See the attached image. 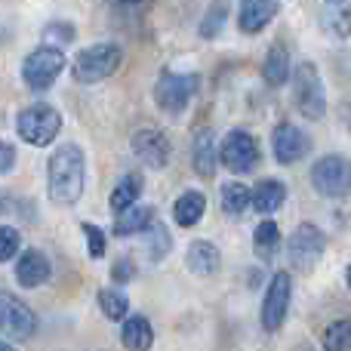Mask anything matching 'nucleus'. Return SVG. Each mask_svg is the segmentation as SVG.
<instances>
[{
	"label": "nucleus",
	"instance_id": "c9c22d12",
	"mask_svg": "<svg viewBox=\"0 0 351 351\" xmlns=\"http://www.w3.org/2000/svg\"><path fill=\"white\" fill-rule=\"evenodd\" d=\"M0 351H16V348H12L10 342H0Z\"/></svg>",
	"mask_w": 351,
	"mask_h": 351
},
{
	"label": "nucleus",
	"instance_id": "6e6552de",
	"mask_svg": "<svg viewBox=\"0 0 351 351\" xmlns=\"http://www.w3.org/2000/svg\"><path fill=\"white\" fill-rule=\"evenodd\" d=\"M62 68H65V56H62V49L40 47L25 59L22 77L31 90H47V86H53V80L62 74Z\"/></svg>",
	"mask_w": 351,
	"mask_h": 351
},
{
	"label": "nucleus",
	"instance_id": "473e14b6",
	"mask_svg": "<svg viewBox=\"0 0 351 351\" xmlns=\"http://www.w3.org/2000/svg\"><path fill=\"white\" fill-rule=\"evenodd\" d=\"M12 164H16V148H12L10 142H0V176L10 173Z\"/></svg>",
	"mask_w": 351,
	"mask_h": 351
},
{
	"label": "nucleus",
	"instance_id": "39448f33",
	"mask_svg": "<svg viewBox=\"0 0 351 351\" xmlns=\"http://www.w3.org/2000/svg\"><path fill=\"white\" fill-rule=\"evenodd\" d=\"M311 185L324 197H346L351 194V160L342 154H327L311 167Z\"/></svg>",
	"mask_w": 351,
	"mask_h": 351
},
{
	"label": "nucleus",
	"instance_id": "b1692460",
	"mask_svg": "<svg viewBox=\"0 0 351 351\" xmlns=\"http://www.w3.org/2000/svg\"><path fill=\"white\" fill-rule=\"evenodd\" d=\"M139 194H142V176H136V173L123 176V179L114 185V191H111V210L114 213L130 210V206L139 200Z\"/></svg>",
	"mask_w": 351,
	"mask_h": 351
},
{
	"label": "nucleus",
	"instance_id": "ddd939ff",
	"mask_svg": "<svg viewBox=\"0 0 351 351\" xmlns=\"http://www.w3.org/2000/svg\"><path fill=\"white\" fill-rule=\"evenodd\" d=\"M274 16H278V0H241L237 25L243 34H259Z\"/></svg>",
	"mask_w": 351,
	"mask_h": 351
},
{
	"label": "nucleus",
	"instance_id": "f704fd0d",
	"mask_svg": "<svg viewBox=\"0 0 351 351\" xmlns=\"http://www.w3.org/2000/svg\"><path fill=\"white\" fill-rule=\"evenodd\" d=\"M111 274H114V280H121V278H130V262H121V265H117V268H114V271H111Z\"/></svg>",
	"mask_w": 351,
	"mask_h": 351
},
{
	"label": "nucleus",
	"instance_id": "0eeeda50",
	"mask_svg": "<svg viewBox=\"0 0 351 351\" xmlns=\"http://www.w3.org/2000/svg\"><path fill=\"white\" fill-rule=\"evenodd\" d=\"M197 86H200L197 74H173V71H164L158 77V84H154V102H158L160 111L179 114V111L194 99Z\"/></svg>",
	"mask_w": 351,
	"mask_h": 351
},
{
	"label": "nucleus",
	"instance_id": "20e7f679",
	"mask_svg": "<svg viewBox=\"0 0 351 351\" xmlns=\"http://www.w3.org/2000/svg\"><path fill=\"white\" fill-rule=\"evenodd\" d=\"M16 130L19 136H22L28 145H49V142L59 136L62 130V114L53 108V105H28V108L22 111V114L16 117Z\"/></svg>",
	"mask_w": 351,
	"mask_h": 351
},
{
	"label": "nucleus",
	"instance_id": "c756f323",
	"mask_svg": "<svg viewBox=\"0 0 351 351\" xmlns=\"http://www.w3.org/2000/svg\"><path fill=\"white\" fill-rule=\"evenodd\" d=\"M19 247H22V234L16 228H10V225H0V262L12 259Z\"/></svg>",
	"mask_w": 351,
	"mask_h": 351
},
{
	"label": "nucleus",
	"instance_id": "72a5a7b5",
	"mask_svg": "<svg viewBox=\"0 0 351 351\" xmlns=\"http://www.w3.org/2000/svg\"><path fill=\"white\" fill-rule=\"evenodd\" d=\"M12 299H16V296H10V293H0V327H3V330H6V317H10Z\"/></svg>",
	"mask_w": 351,
	"mask_h": 351
},
{
	"label": "nucleus",
	"instance_id": "5701e85b",
	"mask_svg": "<svg viewBox=\"0 0 351 351\" xmlns=\"http://www.w3.org/2000/svg\"><path fill=\"white\" fill-rule=\"evenodd\" d=\"M278 247H280V228L271 222V219L259 222V228L253 231V253L259 256L262 262H268V259H274Z\"/></svg>",
	"mask_w": 351,
	"mask_h": 351
},
{
	"label": "nucleus",
	"instance_id": "f8f14e48",
	"mask_svg": "<svg viewBox=\"0 0 351 351\" xmlns=\"http://www.w3.org/2000/svg\"><path fill=\"white\" fill-rule=\"evenodd\" d=\"M133 152L145 167L164 170V167L170 164L173 148H170V139H167L164 133H158V130H139V133L133 136Z\"/></svg>",
	"mask_w": 351,
	"mask_h": 351
},
{
	"label": "nucleus",
	"instance_id": "f257e3e1",
	"mask_svg": "<svg viewBox=\"0 0 351 351\" xmlns=\"http://www.w3.org/2000/svg\"><path fill=\"white\" fill-rule=\"evenodd\" d=\"M47 182H49V197L53 204L71 206L80 200L86 185V158L74 142L56 148V154L49 158V170H47Z\"/></svg>",
	"mask_w": 351,
	"mask_h": 351
},
{
	"label": "nucleus",
	"instance_id": "1a4fd4ad",
	"mask_svg": "<svg viewBox=\"0 0 351 351\" xmlns=\"http://www.w3.org/2000/svg\"><path fill=\"white\" fill-rule=\"evenodd\" d=\"M219 160H222L231 173L256 170V164H259V142H256L247 130H231V133L222 139Z\"/></svg>",
	"mask_w": 351,
	"mask_h": 351
},
{
	"label": "nucleus",
	"instance_id": "2eb2a0df",
	"mask_svg": "<svg viewBox=\"0 0 351 351\" xmlns=\"http://www.w3.org/2000/svg\"><path fill=\"white\" fill-rule=\"evenodd\" d=\"M191 158H194V170H197V176L210 179V176L216 173L219 152H216V142H213V133H210V130H200V133L194 136Z\"/></svg>",
	"mask_w": 351,
	"mask_h": 351
},
{
	"label": "nucleus",
	"instance_id": "e433bc0d",
	"mask_svg": "<svg viewBox=\"0 0 351 351\" xmlns=\"http://www.w3.org/2000/svg\"><path fill=\"white\" fill-rule=\"evenodd\" d=\"M346 280H348V290H351V265H348V271H346Z\"/></svg>",
	"mask_w": 351,
	"mask_h": 351
},
{
	"label": "nucleus",
	"instance_id": "2f4dec72",
	"mask_svg": "<svg viewBox=\"0 0 351 351\" xmlns=\"http://www.w3.org/2000/svg\"><path fill=\"white\" fill-rule=\"evenodd\" d=\"M43 37H47L49 43H62V47H68V43L74 40V28L71 25H65V22H53V25H47Z\"/></svg>",
	"mask_w": 351,
	"mask_h": 351
},
{
	"label": "nucleus",
	"instance_id": "aec40b11",
	"mask_svg": "<svg viewBox=\"0 0 351 351\" xmlns=\"http://www.w3.org/2000/svg\"><path fill=\"white\" fill-rule=\"evenodd\" d=\"M148 225H152V206L133 204L130 210L117 213V219H114V234H117V237H130V234H139V231H145Z\"/></svg>",
	"mask_w": 351,
	"mask_h": 351
},
{
	"label": "nucleus",
	"instance_id": "4be33fe9",
	"mask_svg": "<svg viewBox=\"0 0 351 351\" xmlns=\"http://www.w3.org/2000/svg\"><path fill=\"white\" fill-rule=\"evenodd\" d=\"M6 330H10L16 339H28L31 333L37 330V317L22 299H12L10 305V317H6Z\"/></svg>",
	"mask_w": 351,
	"mask_h": 351
},
{
	"label": "nucleus",
	"instance_id": "bb28decb",
	"mask_svg": "<svg viewBox=\"0 0 351 351\" xmlns=\"http://www.w3.org/2000/svg\"><path fill=\"white\" fill-rule=\"evenodd\" d=\"M324 28L333 37H348L351 31V3H330V10L324 12Z\"/></svg>",
	"mask_w": 351,
	"mask_h": 351
},
{
	"label": "nucleus",
	"instance_id": "cd10ccee",
	"mask_svg": "<svg viewBox=\"0 0 351 351\" xmlns=\"http://www.w3.org/2000/svg\"><path fill=\"white\" fill-rule=\"evenodd\" d=\"M324 351H351V321H336L324 333Z\"/></svg>",
	"mask_w": 351,
	"mask_h": 351
},
{
	"label": "nucleus",
	"instance_id": "393cba45",
	"mask_svg": "<svg viewBox=\"0 0 351 351\" xmlns=\"http://www.w3.org/2000/svg\"><path fill=\"white\" fill-rule=\"evenodd\" d=\"M250 204H253V191L247 185H241V182L222 185V210L228 216H243L250 210Z\"/></svg>",
	"mask_w": 351,
	"mask_h": 351
},
{
	"label": "nucleus",
	"instance_id": "7c9ffc66",
	"mask_svg": "<svg viewBox=\"0 0 351 351\" xmlns=\"http://www.w3.org/2000/svg\"><path fill=\"white\" fill-rule=\"evenodd\" d=\"M84 234H86V250H90V256H93V259H102V256H105V234H102V228H96V225L86 222L84 225Z\"/></svg>",
	"mask_w": 351,
	"mask_h": 351
},
{
	"label": "nucleus",
	"instance_id": "f3484780",
	"mask_svg": "<svg viewBox=\"0 0 351 351\" xmlns=\"http://www.w3.org/2000/svg\"><path fill=\"white\" fill-rule=\"evenodd\" d=\"M121 342H123L127 351H148L152 348L154 330H152V324H148V317H142V315L130 317L121 330Z\"/></svg>",
	"mask_w": 351,
	"mask_h": 351
},
{
	"label": "nucleus",
	"instance_id": "9d476101",
	"mask_svg": "<svg viewBox=\"0 0 351 351\" xmlns=\"http://www.w3.org/2000/svg\"><path fill=\"white\" fill-rule=\"evenodd\" d=\"M290 299H293V280L287 271H278L271 278L265 290V299H262V327L268 333H278L287 321V308H290Z\"/></svg>",
	"mask_w": 351,
	"mask_h": 351
},
{
	"label": "nucleus",
	"instance_id": "4c0bfd02",
	"mask_svg": "<svg viewBox=\"0 0 351 351\" xmlns=\"http://www.w3.org/2000/svg\"><path fill=\"white\" fill-rule=\"evenodd\" d=\"M330 3H351V0H330Z\"/></svg>",
	"mask_w": 351,
	"mask_h": 351
},
{
	"label": "nucleus",
	"instance_id": "9b49d317",
	"mask_svg": "<svg viewBox=\"0 0 351 351\" xmlns=\"http://www.w3.org/2000/svg\"><path fill=\"white\" fill-rule=\"evenodd\" d=\"M271 152L278 158V164H296L311 152V139L296 123H280L271 136Z\"/></svg>",
	"mask_w": 351,
	"mask_h": 351
},
{
	"label": "nucleus",
	"instance_id": "c85d7f7f",
	"mask_svg": "<svg viewBox=\"0 0 351 351\" xmlns=\"http://www.w3.org/2000/svg\"><path fill=\"white\" fill-rule=\"evenodd\" d=\"M225 16H228V0H216L206 10V19L200 22V37H216L225 25Z\"/></svg>",
	"mask_w": 351,
	"mask_h": 351
},
{
	"label": "nucleus",
	"instance_id": "7ed1b4c3",
	"mask_svg": "<svg viewBox=\"0 0 351 351\" xmlns=\"http://www.w3.org/2000/svg\"><path fill=\"white\" fill-rule=\"evenodd\" d=\"M123 62V49L117 43H96V47L80 49V56L74 59V77L80 84H96L105 80L121 68Z\"/></svg>",
	"mask_w": 351,
	"mask_h": 351
},
{
	"label": "nucleus",
	"instance_id": "dca6fc26",
	"mask_svg": "<svg viewBox=\"0 0 351 351\" xmlns=\"http://www.w3.org/2000/svg\"><path fill=\"white\" fill-rule=\"evenodd\" d=\"M262 77L271 86H284L287 80H290V53H287L284 43H274V47L268 49L265 62H262Z\"/></svg>",
	"mask_w": 351,
	"mask_h": 351
},
{
	"label": "nucleus",
	"instance_id": "a211bd4d",
	"mask_svg": "<svg viewBox=\"0 0 351 351\" xmlns=\"http://www.w3.org/2000/svg\"><path fill=\"white\" fill-rule=\"evenodd\" d=\"M185 265L191 268L194 274H216L219 271V250L213 247L210 241H194L188 247V256H185Z\"/></svg>",
	"mask_w": 351,
	"mask_h": 351
},
{
	"label": "nucleus",
	"instance_id": "58836bf2",
	"mask_svg": "<svg viewBox=\"0 0 351 351\" xmlns=\"http://www.w3.org/2000/svg\"><path fill=\"white\" fill-rule=\"evenodd\" d=\"M121 3H142V0H121Z\"/></svg>",
	"mask_w": 351,
	"mask_h": 351
},
{
	"label": "nucleus",
	"instance_id": "f03ea898",
	"mask_svg": "<svg viewBox=\"0 0 351 351\" xmlns=\"http://www.w3.org/2000/svg\"><path fill=\"white\" fill-rule=\"evenodd\" d=\"M293 102L308 121H321L327 111V93H324V80L311 62H302L293 71Z\"/></svg>",
	"mask_w": 351,
	"mask_h": 351
},
{
	"label": "nucleus",
	"instance_id": "6ab92c4d",
	"mask_svg": "<svg viewBox=\"0 0 351 351\" xmlns=\"http://www.w3.org/2000/svg\"><path fill=\"white\" fill-rule=\"evenodd\" d=\"M204 210H206L204 194L200 191H185V194H179V200H176L173 216H176V222H179L182 228H191V225H197L200 219H204Z\"/></svg>",
	"mask_w": 351,
	"mask_h": 351
},
{
	"label": "nucleus",
	"instance_id": "4468645a",
	"mask_svg": "<svg viewBox=\"0 0 351 351\" xmlns=\"http://www.w3.org/2000/svg\"><path fill=\"white\" fill-rule=\"evenodd\" d=\"M49 259L40 253V250H25L22 259L16 262V280L22 287H40L49 280Z\"/></svg>",
	"mask_w": 351,
	"mask_h": 351
},
{
	"label": "nucleus",
	"instance_id": "423d86ee",
	"mask_svg": "<svg viewBox=\"0 0 351 351\" xmlns=\"http://www.w3.org/2000/svg\"><path fill=\"white\" fill-rule=\"evenodd\" d=\"M324 250H327L324 231L311 222L299 225L290 234V243H287V256H290V265L296 268V271H311V268L321 262Z\"/></svg>",
	"mask_w": 351,
	"mask_h": 351
},
{
	"label": "nucleus",
	"instance_id": "a878e982",
	"mask_svg": "<svg viewBox=\"0 0 351 351\" xmlns=\"http://www.w3.org/2000/svg\"><path fill=\"white\" fill-rule=\"evenodd\" d=\"M99 308H102L105 317H111V321H123L130 311V299L123 290H117V287H108V290L99 293Z\"/></svg>",
	"mask_w": 351,
	"mask_h": 351
},
{
	"label": "nucleus",
	"instance_id": "412c9836",
	"mask_svg": "<svg viewBox=\"0 0 351 351\" xmlns=\"http://www.w3.org/2000/svg\"><path fill=\"white\" fill-rule=\"evenodd\" d=\"M284 200H287V188H284V182H278V179H262L253 191V206L259 213H265V216L280 210Z\"/></svg>",
	"mask_w": 351,
	"mask_h": 351
}]
</instances>
